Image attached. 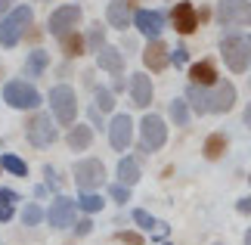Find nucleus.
Wrapping results in <instances>:
<instances>
[{
  "instance_id": "nucleus-44",
  "label": "nucleus",
  "mask_w": 251,
  "mask_h": 245,
  "mask_svg": "<svg viewBox=\"0 0 251 245\" xmlns=\"http://www.w3.org/2000/svg\"><path fill=\"white\" fill-rule=\"evenodd\" d=\"M0 171H3V162H0Z\"/></svg>"
},
{
  "instance_id": "nucleus-38",
  "label": "nucleus",
  "mask_w": 251,
  "mask_h": 245,
  "mask_svg": "<svg viewBox=\"0 0 251 245\" xmlns=\"http://www.w3.org/2000/svg\"><path fill=\"white\" fill-rule=\"evenodd\" d=\"M239 211H242V214H251V199H239Z\"/></svg>"
},
{
  "instance_id": "nucleus-42",
  "label": "nucleus",
  "mask_w": 251,
  "mask_h": 245,
  "mask_svg": "<svg viewBox=\"0 0 251 245\" xmlns=\"http://www.w3.org/2000/svg\"><path fill=\"white\" fill-rule=\"evenodd\" d=\"M245 245H251V230H248V233H245Z\"/></svg>"
},
{
  "instance_id": "nucleus-9",
  "label": "nucleus",
  "mask_w": 251,
  "mask_h": 245,
  "mask_svg": "<svg viewBox=\"0 0 251 245\" xmlns=\"http://www.w3.org/2000/svg\"><path fill=\"white\" fill-rule=\"evenodd\" d=\"M78 22H81V6H59V9L50 16L47 28H50V34L62 37V34L75 31V25H78Z\"/></svg>"
},
{
  "instance_id": "nucleus-19",
  "label": "nucleus",
  "mask_w": 251,
  "mask_h": 245,
  "mask_svg": "<svg viewBox=\"0 0 251 245\" xmlns=\"http://www.w3.org/2000/svg\"><path fill=\"white\" fill-rule=\"evenodd\" d=\"M96 65L105 68V72H112V75H121L124 72V56L115 50V47H102V50L96 53Z\"/></svg>"
},
{
  "instance_id": "nucleus-11",
  "label": "nucleus",
  "mask_w": 251,
  "mask_h": 245,
  "mask_svg": "<svg viewBox=\"0 0 251 245\" xmlns=\"http://www.w3.org/2000/svg\"><path fill=\"white\" fill-rule=\"evenodd\" d=\"M130 136H133V121L130 115H115L112 124H109V143L115 152H124L130 146Z\"/></svg>"
},
{
  "instance_id": "nucleus-47",
  "label": "nucleus",
  "mask_w": 251,
  "mask_h": 245,
  "mask_svg": "<svg viewBox=\"0 0 251 245\" xmlns=\"http://www.w3.org/2000/svg\"><path fill=\"white\" fill-rule=\"evenodd\" d=\"M217 245H220V242H217Z\"/></svg>"
},
{
  "instance_id": "nucleus-5",
  "label": "nucleus",
  "mask_w": 251,
  "mask_h": 245,
  "mask_svg": "<svg viewBox=\"0 0 251 245\" xmlns=\"http://www.w3.org/2000/svg\"><path fill=\"white\" fill-rule=\"evenodd\" d=\"M168 143V127L158 115H146L140 124V149L143 152H155Z\"/></svg>"
},
{
  "instance_id": "nucleus-1",
  "label": "nucleus",
  "mask_w": 251,
  "mask_h": 245,
  "mask_svg": "<svg viewBox=\"0 0 251 245\" xmlns=\"http://www.w3.org/2000/svg\"><path fill=\"white\" fill-rule=\"evenodd\" d=\"M220 56H224V62L229 72L242 75L245 68L251 65V47H248V37L242 34H226L224 41H220Z\"/></svg>"
},
{
  "instance_id": "nucleus-7",
  "label": "nucleus",
  "mask_w": 251,
  "mask_h": 245,
  "mask_svg": "<svg viewBox=\"0 0 251 245\" xmlns=\"http://www.w3.org/2000/svg\"><path fill=\"white\" fill-rule=\"evenodd\" d=\"M217 22L226 28L251 25V3L248 0H220L217 3Z\"/></svg>"
},
{
  "instance_id": "nucleus-20",
  "label": "nucleus",
  "mask_w": 251,
  "mask_h": 245,
  "mask_svg": "<svg viewBox=\"0 0 251 245\" xmlns=\"http://www.w3.org/2000/svg\"><path fill=\"white\" fill-rule=\"evenodd\" d=\"M93 143V127H87V124H72V131H69V146L72 149H87V146Z\"/></svg>"
},
{
  "instance_id": "nucleus-2",
  "label": "nucleus",
  "mask_w": 251,
  "mask_h": 245,
  "mask_svg": "<svg viewBox=\"0 0 251 245\" xmlns=\"http://www.w3.org/2000/svg\"><path fill=\"white\" fill-rule=\"evenodd\" d=\"M50 109L59 124H65V127L75 124V118H78V100H75V90L69 84H56L50 90Z\"/></svg>"
},
{
  "instance_id": "nucleus-25",
  "label": "nucleus",
  "mask_w": 251,
  "mask_h": 245,
  "mask_svg": "<svg viewBox=\"0 0 251 245\" xmlns=\"http://www.w3.org/2000/svg\"><path fill=\"white\" fill-rule=\"evenodd\" d=\"M224 149H226V136L224 134H211L208 140H205V159H220L224 155Z\"/></svg>"
},
{
  "instance_id": "nucleus-28",
  "label": "nucleus",
  "mask_w": 251,
  "mask_h": 245,
  "mask_svg": "<svg viewBox=\"0 0 251 245\" xmlns=\"http://www.w3.org/2000/svg\"><path fill=\"white\" fill-rule=\"evenodd\" d=\"M0 162H3V168H6L9 174H16V177H25V174H28V164L19 159V155H3Z\"/></svg>"
},
{
  "instance_id": "nucleus-45",
  "label": "nucleus",
  "mask_w": 251,
  "mask_h": 245,
  "mask_svg": "<svg viewBox=\"0 0 251 245\" xmlns=\"http://www.w3.org/2000/svg\"><path fill=\"white\" fill-rule=\"evenodd\" d=\"M248 87H251V78H248Z\"/></svg>"
},
{
  "instance_id": "nucleus-40",
  "label": "nucleus",
  "mask_w": 251,
  "mask_h": 245,
  "mask_svg": "<svg viewBox=\"0 0 251 245\" xmlns=\"http://www.w3.org/2000/svg\"><path fill=\"white\" fill-rule=\"evenodd\" d=\"M242 118H245V127H251V103H248V109H245Z\"/></svg>"
},
{
  "instance_id": "nucleus-13",
  "label": "nucleus",
  "mask_w": 251,
  "mask_h": 245,
  "mask_svg": "<svg viewBox=\"0 0 251 245\" xmlns=\"http://www.w3.org/2000/svg\"><path fill=\"white\" fill-rule=\"evenodd\" d=\"M133 22H137V28L149 37V41H155V37H161L165 16H161L158 9H137V13H133Z\"/></svg>"
},
{
  "instance_id": "nucleus-26",
  "label": "nucleus",
  "mask_w": 251,
  "mask_h": 245,
  "mask_svg": "<svg viewBox=\"0 0 251 245\" xmlns=\"http://www.w3.org/2000/svg\"><path fill=\"white\" fill-rule=\"evenodd\" d=\"M78 205H81V211H87V214H96V211H102V195H96V192H81V199H78Z\"/></svg>"
},
{
  "instance_id": "nucleus-30",
  "label": "nucleus",
  "mask_w": 251,
  "mask_h": 245,
  "mask_svg": "<svg viewBox=\"0 0 251 245\" xmlns=\"http://www.w3.org/2000/svg\"><path fill=\"white\" fill-rule=\"evenodd\" d=\"M96 109L100 112H112L115 109V96L105 90V87H96Z\"/></svg>"
},
{
  "instance_id": "nucleus-27",
  "label": "nucleus",
  "mask_w": 251,
  "mask_h": 245,
  "mask_svg": "<svg viewBox=\"0 0 251 245\" xmlns=\"http://www.w3.org/2000/svg\"><path fill=\"white\" fill-rule=\"evenodd\" d=\"M171 118H174V124H186L189 121V103L186 100H174L171 103Z\"/></svg>"
},
{
  "instance_id": "nucleus-31",
  "label": "nucleus",
  "mask_w": 251,
  "mask_h": 245,
  "mask_svg": "<svg viewBox=\"0 0 251 245\" xmlns=\"http://www.w3.org/2000/svg\"><path fill=\"white\" fill-rule=\"evenodd\" d=\"M41 220H44L41 205H25V211H22V223H25V227H34V223H41Z\"/></svg>"
},
{
  "instance_id": "nucleus-43",
  "label": "nucleus",
  "mask_w": 251,
  "mask_h": 245,
  "mask_svg": "<svg viewBox=\"0 0 251 245\" xmlns=\"http://www.w3.org/2000/svg\"><path fill=\"white\" fill-rule=\"evenodd\" d=\"M158 245H171V242H158Z\"/></svg>"
},
{
  "instance_id": "nucleus-22",
  "label": "nucleus",
  "mask_w": 251,
  "mask_h": 245,
  "mask_svg": "<svg viewBox=\"0 0 251 245\" xmlns=\"http://www.w3.org/2000/svg\"><path fill=\"white\" fill-rule=\"evenodd\" d=\"M47 65H50V56H47V50H34V53H28L25 75H28V78H37V75H44Z\"/></svg>"
},
{
  "instance_id": "nucleus-35",
  "label": "nucleus",
  "mask_w": 251,
  "mask_h": 245,
  "mask_svg": "<svg viewBox=\"0 0 251 245\" xmlns=\"http://www.w3.org/2000/svg\"><path fill=\"white\" fill-rule=\"evenodd\" d=\"M16 202H19V195L13 190H0V208H13Z\"/></svg>"
},
{
  "instance_id": "nucleus-17",
  "label": "nucleus",
  "mask_w": 251,
  "mask_h": 245,
  "mask_svg": "<svg viewBox=\"0 0 251 245\" xmlns=\"http://www.w3.org/2000/svg\"><path fill=\"white\" fill-rule=\"evenodd\" d=\"M130 100H133V106H140V109H146L152 103V81L143 72H137L130 78Z\"/></svg>"
},
{
  "instance_id": "nucleus-16",
  "label": "nucleus",
  "mask_w": 251,
  "mask_h": 245,
  "mask_svg": "<svg viewBox=\"0 0 251 245\" xmlns=\"http://www.w3.org/2000/svg\"><path fill=\"white\" fill-rule=\"evenodd\" d=\"M105 19H109L112 28H127L133 22V3L130 0H112L109 9H105Z\"/></svg>"
},
{
  "instance_id": "nucleus-33",
  "label": "nucleus",
  "mask_w": 251,
  "mask_h": 245,
  "mask_svg": "<svg viewBox=\"0 0 251 245\" xmlns=\"http://www.w3.org/2000/svg\"><path fill=\"white\" fill-rule=\"evenodd\" d=\"M109 195H112V199L118 202V205H124L130 192H127V186H124V183H115V186H109Z\"/></svg>"
},
{
  "instance_id": "nucleus-6",
  "label": "nucleus",
  "mask_w": 251,
  "mask_h": 245,
  "mask_svg": "<svg viewBox=\"0 0 251 245\" xmlns=\"http://www.w3.org/2000/svg\"><path fill=\"white\" fill-rule=\"evenodd\" d=\"M25 136H28V143H31V146H37V149L50 146L56 140L53 118H50V115H44V112H34L31 118H28V124H25Z\"/></svg>"
},
{
  "instance_id": "nucleus-10",
  "label": "nucleus",
  "mask_w": 251,
  "mask_h": 245,
  "mask_svg": "<svg viewBox=\"0 0 251 245\" xmlns=\"http://www.w3.org/2000/svg\"><path fill=\"white\" fill-rule=\"evenodd\" d=\"M47 220H50V227H56V230L75 227V202L65 199V195H56L50 211H47Z\"/></svg>"
},
{
  "instance_id": "nucleus-37",
  "label": "nucleus",
  "mask_w": 251,
  "mask_h": 245,
  "mask_svg": "<svg viewBox=\"0 0 251 245\" xmlns=\"http://www.w3.org/2000/svg\"><path fill=\"white\" fill-rule=\"evenodd\" d=\"M90 230H93V223H90V220H81V223H75V233H78V236H87Z\"/></svg>"
},
{
  "instance_id": "nucleus-46",
  "label": "nucleus",
  "mask_w": 251,
  "mask_h": 245,
  "mask_svg": "<svg viewBox=\"0 0 251 245\" xmlns=\"http://www.w3.org/2000/svg\"><path fill=\"white\" fill-rule=\"evenodd\" d=\"M248 47H251V37H248Z\"/></svg>"
},
{
  "instance_id": "nucleus-14",
  "label": "nucleus",
  "mask_w": 251,
  "mask_h": 245,
  "mask_svg": "<svg viewBox=\"0 0 251 245\" xmlns=\"http://www.w3.org/2000/svg\"><path fill=\"white\" fill-rule=\"evenodd\" d=\"M171 22H174V28H177L180 34H192L199 28V13L192 9V3H177L174 6V13H171Z\"/></svg>"
},
{
  "instance_id": "nucleus-18",
  "label": "nucleus",
  "mask_w": 251,
  "mask_h": 245,
  "mask_svg": "<svg viewBox=\"0 0 251 245\" xmlns=\"http://www.w3.org/2000/svg\"><path fill=\"white\" fill-rule=\"evenodd\" d=\"M189 78H192V84H201V87H214L217 84V68L214 62H208V59H201L189 68Z\"/></svg>"
},
{
  "instance_id": "nucleus-8",
  "label": "nucleus",
  "mask_w": 251,
  "mask_h": 245,
  "mask_svg": "<svg viewBox=\"0 0 251 245\" xmlns=\"http://www.w3.org/2000/svg\"><path fill=\"white\" fill-rule=\"evenodd\" d=\"M3 100L13 106V109H37V106H41V93L28 81H9L3 87Z\"/></svg>"
},
{
  "instance_id": "nucleus-34",
  "label": "nucleus",
  "mask_w": 251,
  "mask_h": 245,
  "mask_svg": "<svg viewBox=\"0 0 251 245\" xmlns=\"http://www.w3.org/2000/svg\"><path fill=\"white\" fill-rule=\"evenodd\" d=\"M171 62L177 65V68H183V65L189 62V50H186V47H177V50H171Z\"/></svg>"
},
{
  "instance_id": "nucleus-39",
  "label": "nucleus",
  "mask_w": 251,
  "mask_h": 245,
  "mask_svg": "<svg viewBox=\"0 0 251 245\" xmlns=\"http://www.w3.org/2000/svg\"><path fill=\"white\" fill-rule=\"evenodd\" d=\"M9 218H13V208H0V223H6Z\"/></svg>"
},
{
  "instance_id": "nucleus-48",
  "label": "nucleus",
  "mask_w": 251,
  "mask_h": 245,
  "mask_svg": "<svg viewBox=\"0 0 251 245\" xmlns=\"http://www.w3.org/2000/svg\"><path fill=\"white\" fill-rule=\"evenodd\" d=\"M248 180H251V177H248Z\"/></svg>"
},
{
  "instance_id": "nucleus-3",
  "label": "nucleus",
  "mask_w": 251,
  "mask_h": 245,
  "mask_svg": "<svg viewBox=\"0 0 251 245\" xmlns=\"http://www.w3.org/2000/svg\"><path fill=\"white\" fill-rule=\"evenodd\" d=\"M31 25V6H16L3 22H0V44L3 47H16L22 41L25 28Z\"/></svg>"
},
{
  "instance_id": "nucleus-21",
  "label": "nucleus",
  "mask_w": 251,
  "mask_h": 245,
  "mask_svg": "<svg viewBox=\"0 0 251 245\" xmlns=\"http://www.w3.org/2000/svg\"><path fill=\"white\" fill-rule=\"evenodd\" d=\"M186 103L192 106V112L208 115V90H205L201 84H189V90H186Z\"/></svg>"
},
{
  "instance_id": "nucleus-23",
  "label": "nucleus",
  "mask_w": 251,
  "mask_h": 245,
  "mask_svg": "<svg viewBox=\"0 0 251 245\" xmlns=\"http://www.w3.org/2000/svg\"><path fill=\"white\" fill-rule=\"evenodd\" d=\"M137 180H140V164L133 162V159H121L118 162V183L133 186Z\"/></svg>"
},
{
  "instance_id": "nucleus-24",
  "label": "nucleus",
  "mask_w": 251,
  "mask_h": 245,
  "mask_svg": "<svg viewBox=\"0 0 251 245\" xmlns=\"http://www.w3.org/2000/svg\"><path fill=\"white\" fill-rule=\"evenodd\" d=\"M62 41V50H65V56H81L84 53V47H87V41L78 34V31H69V34H62L59 37Z\"/></svg>"
},
{
  "instance_id": "nucleus-36",
  "label": "nucleus",
  "mask_w": 251,
  "mask_h": 245,
  "mask_svg": "<svg viewBox=\"0 0 251 245\" xmlns=\"http://www.w3.org/2000/svg\"><path fill=\"white\" fill-rule=\"evenodd\" d=\"M118 242H124V245H143V236H140V233H127V230H124V233H118Z\"/></svg>"
},
{
  "instance_id": "nucleus-32",
  "label": "nucleus",
  "mask_w": 251,
  "mask_h": 245,
  "mask_svg": "<svg viewBox=\"0 0 251 245\" xmlns=\"http://www.w3.org/2000/svg\"><path fill=\"white\" fill-rule=\"evenodd\" d=\"M133 223H137V227H143V230H158V220L152 218L149 211H143V208L133 211Z\"/></svg>"
},
{
  "instance_id": "nucleus-15",
  "label": "nucleus",
  "mask_w": 251,
  "mask_h": 245,
  "mask_svg": "<svg viewBox=\"0 0 251 245\" xmlns=\"http://www.w3.org/2000/svg\"><path fill=\"white\" fill-rule=\"evenodd\" d=\"M143 62H146V68H152V72H161V68H168V62H171L168 44L161 41V37L149 41V47L143 50Z\"/></svg>"
},
{
  "instance_id": "nucleus-41",
  "label": "nucleus",
  "mask_w": 251,
  "mask_h": 245,
  "mask_svg": "<svg viewBox=\"0 0 251 245\" xmlns=\"http://www.w3.org/2000/svg\"><path fill=\"white\" fill-rule=\"evenodd\" d=\"M9 3H13V0H0V16H3L6 9H9Z\"/></svg>"
},
{
  "instance_id": "nucleus-29",
  "label": "nucleus",
  "mask_w": 251,
  "mask_h": 245,
  "mask_svg": "<svg viewBox=\"0 0 251 245\" xmlns=\"http://www.w3.org/2000/svg\"><path fill=\"white\" fill-rule=\"evenodd\" d=\"M87 47H90L93 53H100L102 47H105V34H102V25H93V28H90V34H87Z\"/></svg>"
},
{
  "instance_id": "nucleus-12",
  "label": "nucleus",
  "mask_w": 251,
  "mask_h": 245,
  "mask_svg": "<svg viewBox=\"0 0 251 245\" xmlns=\"http://www.w3.org/2000/svg\"><path fill=\"white\" fill-rule=\"evenodd\" d=\"M236 103V87L229 81H217L208 90V112H229Z\"/></svg>"
},
{
  "instance_id": "nucleus-4",
  "label": "nucleus",
  "mask_w": 251,
  "mask_h": 245,
  "mask_svg": "<svg viewBox=\"0 0 251 245\" xmlns=\"http://www.w3.org/2000/svg\"><path fill=\"white\" fill-rule=\"evenodd\" d=\"M75 183H78L81 192H93L105 183V168L100 159H84L75 164Z\"/></svg>"
}]
</instances>
